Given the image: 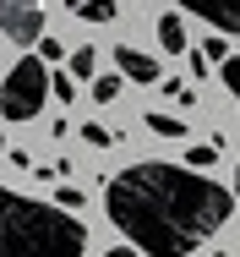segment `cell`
I'll use <instances>...</instances> for the list:
<instances>
[{"label":"cell","mask_w":240,"mask_h":257,"mask_svg":"<svg viewBox=\"0 0 240 257\" xmlns=\"http://www.w3.org/2000/svg\"><path fill=\"white\" fill-rule=\"evenodd\" d=\"M66 11L82 17V22H115L120 17V0H66Z\"/></svg>","instance_id":"ba28073f"},{"label":"cell","mask_w":240,"mask_h":257,"mask_svg":"<svg viewBox=\"0 0 240 257\" xmlns=\"http://www.w3.org/2000/svg\"><path fill=\"white\" fill-rule=\"evenodd\" d=\"M82 137H88L93 148H109V143H115V132H109V126H98V120H88V126H82Z\"/></svg>","instance_id":"5bb4252c"},{"label":"cell","mask_w":240,"mask_h":257,"mask_svg":"<svg viewBox=\"0 0 240 257\" xmlns=\"http://www.w3.org/2000/svg\"><path fill=\"white\" fill-rule=\"evenodd\" d=\"M218 159V143H191V154H186V170H207Z\"/></svg>","instance_id":"4fadbf2b"},{"label":"cell","mask_w":240,"mask_h":257,"mask_svg":"<svg viewBox=\"0 0 240 257\" xmlns=\"http://www.w3.org/2000/svg\"><path fill=\"white\" fill-rule=\"evenodd\" d=\"M104 257H142V252H137V246H109Z\"/></svg>","instance_id":"d6986e66"},{"label":"cell","mask_w":240,"mask_h":257,"mask_svg":"<svg viewBox=\"0 0 240 257\" xmlns=\"http://www.w3.org/2000/svg\"><path fill=\"white\" fill-rule=\"evenodd\" d=\"M0 33L11 44H39L44 39V0H0Z\"/></svg>","instance_id":"277c9868"},{"label":"cell","mask_w":240,"mask_h":257,"mask_svg":"<svg viewBox=\"0 0 240 257\" xmlns=\"http://www.w3.org/2000/svg\"><path fill=\"white\" fill-rule=\"evenodd\" d=\"M218 71H224V88H229V93L240 99V55H229V60H224Z\"/></svg>","instance_id":"9a60e30c"},{"label":"cell","mask_w":240,"mask_h":257,"mask_svg":"<svg viewBox=\"0 0 240 257\" xmlns=\"http://www.w3.org/2000/svg\"><path fill=\"white\" fill-rule=\"evenodd\" d=\"M0 154H6V137H0Z\"/></svg>","instance_id":"44dd1931"},{"label":"cell","mask_w":240,"mask_h":257,"mask_svg":"<svg viewBox=\"0 0 240 257\" xmlns=\"http://www.w3.org/2000/svg\"><path fill=\"white\" fill-rule=\"evenodd\" d=\"M207 66H224V60H229V44H224V39H207Z\"/></svg>","instance_id":"ac0fdd59"},{"label":"cell","mask_w":240,"mask_h":257,"mask_svg":"<svg viewBox=\"0 0 240 257\" xmlns=\"http://www.w3.org/2000/svg\"><path fill=\"white\" fill-rule=\"evenodd\" d=\"M88 88H93V104H115V99H120V88H126V82H120V71H115V77H93Z\"/></svg>","instance_id":"8fae6325"},{"label":"cell","mask_w":240,"mask_h":257,"mask_svg":"<svg viewBox=\"0 0 240 257\" xmlns=\"http://www.w3.org/2000/svg\"><path fill=\"white\" fill-rule=\"evenodd\" d=\"M39 60H66V44H60V39H39Z\"/></svg>","instance_id":"e0dca14e"},{"label":"cell","mask_w":240,"mask_h":257,"mask_svg":"<svg viewBox=\"0 0 240 257\" xmlns=\"http://www.w3.org/2000/svg\"><path fill=\"white\" fill-rule=\"evenodd\" d=\"M82 252H88L82 219L0 186V257H82Z\"/></svg>","instance_id":"7a4b0ae2"},{"label":"cell","mask_w":240,"mask_h":257,"mask_svg":"<svg viewBox=\"0 0 240 257\" xmlns=\"http://www.w3.org/2000/svg\"><path fill=\"white\" fill-rule=\"evenodd\" d=\"M235 203H240V164H235Z\"/></svg>","instance_id":"ffe728a7"},{"label":"cell","mask_w":240,"mask_h":257,"mask_svg":"<svg viewBox=\"0 0 240 257\" xmlns=\"http://www.w3.org/2000/svg\"><path fill=\"white\" fill-rule=\"evenodd\" d=\"M180 11L213 22L218 33H240V0H180Z\"/></svg>","instance_id":"5b68a950"},{"label":"cell","mask_w":240,"mask_h":257,"mask_svg":"<svg viewBox=\"0 0 240 257\" xmlns=\"http://www.w3.org/2000/svg\"><path fill=\"white\" fill-rule=\"evenodd\" d=\"M55 208L77 213V208H82V192H77V186H60V192H55Z\"/></svg>","instance_id":"2e32d148"},{"label":"cell","mask_w":240,"mask_h":257,"mask_svg":"<svg viewBox=\"0 0 240 257\" xmlns=\"http://www.w3.org/2000/svg\"><path fill=\"white\" fill-rule=\"evenodd\" d=\"M142 126L153 132V137H186V120H175V115H164V109H147Z\"/></svg>","instance_id":"9c48e42d"},{"label":"cell","mask_w":240,"mask_h":257,"mask_svg":"<svg viewBox=\"0 0 240 257\" xmlns=\"http://www.w3.org/2000/svg\"><path fill=\"white\" fill-rule=\"evenodd\" d=\"M49 99L71 104V99H77V77H71V71H49Z\"/></svg>","instance_id":"7c38bea8"},{"label":"cell","mask_w":240,"mask_h":257,"mask_svg":"<svg viewBox=\"0 0 240 257\" xmlns=\"http://www.w3.org/2000/svg\"><path fill=\"white\" fill-rule=\"evenodd\" d=\"M71 60V77H82V82H93V71H98V55L88 50V44H77V50L66 55Z\"/></svg>","instance_id":"30bf717a"},{"label":"cell","mask_w":240,"mask_h":257,"mask_svg":"<svg viewBox=\"0 0 240 257\" xmlns=\"http://www.w3.org/2000/svg\"><path fill=\"white\" fill-rule=\"evenodd\" d=\"M115 71L131 82H158V60L147 50H131V44H115Z\"/></svg>","instance_id":"8992f818"},{"label":"cell","mask_w":240,"mask_h":257,"mask_svg":"<svg viewBox=\"0 0 240 257\" xmlns=\"http://www.w3.org/2000/svg\"><path fill=\"white\" fill-rule=\"evenodd\" d=\"M49 104V66L39 55H22L0 82V115L6 120H39Z\"/></svg>","instance_id":"3957f363"},{"label":"cell","mask_w":240,"mask_h":257,"mask_svg":"<svg viewBox=\"0 0 240 257\" xmlns=\"http://www.w3.org/2000/svg\"><path fill=\"white\" fill-rule=\"evenodd\" d=\"M218 257H224V252H218Z\"/></svg>","instance_id":"7402d4cb"},{"label":"cell","mask_w":240,"mask_h":257,"mask_svg":"<svg viewBox=\"0 0 240 257\" xmlns=\"http://www.w3.org/2000/svg\"><path fill=\"white\" fill-rule=\"evenodd\" d=\"M158 44H164V55H186V22H180V11L158 17Z\"/></svg>","instance_id":"52a82bcc"},{"label":"cell","mask_w":240,"mask_h":257,"mask_svg":"<svg viewBox=\"0 0 240 257\" xmlns=\"http://www.w3.org/2000/svg\"><path fill=\"white\" fill-rule=\"evenodd\" d=\"M104 213L109 224L147 257H191L207 235L224 230L235 213V192L196 175L186 164L142 159L104 181Z\"/></svg>","instance_id":"6da1fadb"}]
</instances>
